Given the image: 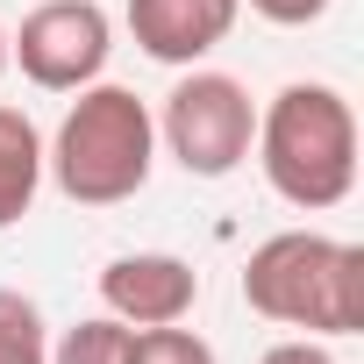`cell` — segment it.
Segmentation results:
<instances>
[{
  "label": "cell",
  "instance_id": "cell-14",
  "mask_svg": "<svg viewBox=\"0 0 364 364\" xmlns=\"http://www.w3.org/2000/svg\"><path fill=\"white\" fill-rule=\"evenodd\" d=\"M0 72H8V29H0Z\"/></svg>",
  "mask_w": 364,
  "mask_h": 364
},
{
  "label": "cell",
  "instance_id": "cell-7",
  "mask_svg": "<svg viewBox=\"0 0 364 364\" xmlns=\"http://www.w3.org/2000/svg\"><path fill=\"white\" fill-rule=\"evenodd\" d=\"M243 22V0H129V36L150 65H208Z\"/></svg>",
  "mask_w": 364,
  "mask_h": 364
},
{
  "label": "cell",
  "instance_id": "cell-5",
  "mask_svg": "<svg viewBox=\"0 0 364 364\" xmlns=\"http://www.w3.org/2000/svg\"><path fill=\"white\" fill-rule=\"evenodd\" d=\"M114 58V22L100 0H36L22 29L8 36V65H22L29 86L43 93H79L107 72Z\"/></svg>",
  "mask_w": 364,
  "mask_h": 364
},
{
  "label": "cell",
  "instance_id": "cell-6",
  "mask_svg": "<svg viewBox=\"0 0 364 364\" xmlns=\"http://www.w3.org/2000/svg\"><path fill=\"white\" fill-rule=\"evenodd\" d=\"M100 307L129 328H164L200 307V272L171 250H122L100 264Z\"/></svg>",
  "mask_w": 364,
  "mask_h": 364
},
{
  "label": "cell",
  "instance_id": "cell-1",
  "mask_svg": "<svg viewBox=\"0 0 364 364\" xmlns=\"http://www.w3.org/2000/svg\"><path fill=\"white\" fill-rule=\"evenodd\" d=\"M264 186L300 208L328 215L357 193V107L328 79H293L257 107V143H250Z\"/></svg>",
  "mask_w": 364,
  "mask_h": 364
},
{
  "label": "cell",
  "instance_id": "cell-10",
  "mask_svg": "<svg viewBox=\"0 0 364 364\" xmlns=\"http://www.w3.org/2000/svg\"><path fill=\"white\" fill-rule=\"evenodd\" d=\"M0 364H50V321L22 286H0Z\"/></svg>",
  "mask_w": 364,
  "mask_h": 364
},
{
  "label": "cell",
  "instance_id": "cell-8",
  "mask_svg": "<svg viewBox=\"0 0 364 364\" xmlns=\"http://www.w3.org/2000/svg\"><path fill=\"white\" fill-rule=\"evenodd\" d=\"M36 193H43V129L0 100V229L29 222Z\"/></svg>",
  "mask_w": 364,
  "mask_h": 364
},
{
  "label": "cell",
  "instance_id": "cell-11",
  "mask_svg": "<svg viewBox=\"0 0 364 364\" xmlns=\"http://www.w3.org/2000/svg\"><path fill=\"white\" fill-rule=\"evenodd\" d=\"M129 364H222L208 336H193L186 321H164V328H136Z\"/></svg>",
  "mask_w": 364,
  "mask_h": 364
},
{
  "label": "cell",
  "instance_id": "cell-12",
  "mask_svg": "<svg viewBox=\"0 0 364 364\" xmlns=\"http://www.w3.org/2000/svg\"><path fill=\"white\" fill-rule=\"evenodd\" d=\"M243 8L257 22H272V29H307V22H321L336 8V0H243Z\"/></svg>",
  "mask_w": 364,
  "mask_h": 364
},
{
  "label": "cell",
  "instance_id": "cell-3",
  "mask_svg": "<svg viewBox=\"0 0 364 364\" xmlns=\"http://www.w3.org/2000/svg\"><path fill=\"white\" fill-rule=\"evenodd\" d=\"M243 307L321 343L357 336L364 328V250L321 229H279L243 257Z\"/></svg>",
  "mask_w": 364,
  "mask_h": 364
},
{
  "label": "cell",
  "instance_id": "cell-9",
  "mask_svg": "<svg viewBox=\"0 0 364 364\" xmlns=\"http://www.w3.org/2000/svg\"><path fill=\"white\" fill-rule=\"evenodd\" d=\"M129 343H136L129 321L86 314V321H72V328L50 336V364H129Z\"/></svg>",
  "mask_w": 364,
  "mask_h": 364
},
{
  "label": "cell",
  "instance_id": "cell-2",
  "mask_svg": "<svg viewBox=\"0 0 364 364\" xmlns=\"http://www.w3.org/2000/svg\"><path fill=\"white\" fill-rule=\"evenodd\" d=\"M157 164V114L143 93L93 79L72 93L58 136L43 143V178L72 200V208H122L150 186Z\"/></svg>",
  "mask_w": 364,
  "mask_h": 364
},
{
  "label": "cell",
  "instance_id": "cell-4",
  "mask_svg": "<svg viewBox=\"0 0 364 364\" xmlns=\"http://www.w3.org/2000/svg\"><path fill=\"white\" fill-rule=\"evenodd\" d=\"M257 143V100L236 72L186 65L157 107V150L186 178H236Z\"/></svg>",
  "mask_w": 364,
  "mask_h": 364
},
{
  "label": "cell",
  "instance_id": "cell-13",
  "mask_svg": "<svg viewBox=\"0 0 364 364\" xmlns=\"http://www.w3.org/2000/svg\"><path fill=\"white\" fill-rule=\"evenodd\" d=\"M257 364H343V357H336L321 336H286V343H272Z\"/></svg>",
  "mask_w": 364,
  "mask_h": 364
}]
</instances>
